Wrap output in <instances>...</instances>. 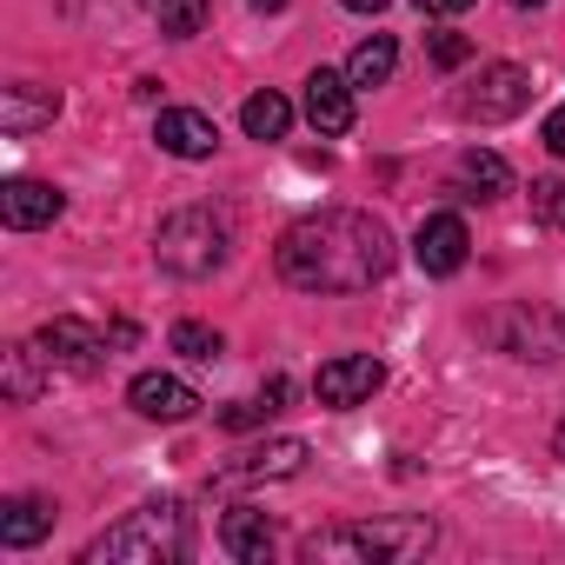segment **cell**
I'll return each instance as SVG.
<instances>
[{"label":"cell","instance_id":"31","mask_svg":"<svg viewBox=\"0 0 565 565\" xmlns=\"http://www.w3.org/2000/svg\"><path fill=\"white\" fill-rule=\"evenodd\" d=\"M552 452H558V459H565V426H558V433H552Z\"/></svg>","mask_w":565,"mask_h":565},{"label":"cell","instance_id":"11","mask_svg":"<svg viewBox=\"0 0 565 565\" xmlns=\"http://www.w3.org/2000/svg\"><path fill=\"white\" fill-rule=\"evenodd\" d=\"M127 406H134L140 419H153V426H180V419L200 413V393H193L186 380H173V373H140V380L127 386Z\"/></svg>","mask_w":565,"mask_h":565},{"label":"cell","instance_id":"22","mask_svg":"<svg viewBox=\"0 0 565 565\" xmlns=\"http://www.w3.org/2000/svg\"><path fill=\"white\" fill-rule=\"evenodd\" d=\"M41 366H47L41 347H14V353H8V399H14V406H28V399L41 393Z\"/></svg>","mask_w":565,"mask_h":565},{"label":"cell","instance_id":"12","mask_svg":"<svg viewBox=\"0 0 565 565\" xmlns=\"http://www.w3.org/2000/svg\"><path fill=\"white\" fill-rule=\"evenodd\" d=\"M353 81L347 74H333V67H313L307 74V120L327 134V140H340V134H353Z\"/></svg>","mask_w":565,"mask_h":565},{"label":"cell","instance_id":"21","mask_svg":"<svg viewBox=\"0 0 565 565\" xmlns=\"http://www.w3.org/2000/svg\"><path fill=\"white\" fill-rule=\"evenodd\" d=\"M153 8V21H160V34H173V41H193V34H206V0H147Z\"/></svg>","mask_w":565,"mask_h":565},{"label":"cell","instance_id":"4","mask_svg":"<svg viewBox=\"0 0 565 565\" xmlns=\"http://www.w3.org/2000/svg\"><path fill=\"white\" fill-rule=\"evenodd\" d=\"M153 259H160V273H173V279H206V273H220V259H226V220H220L213 206H180V213H167L160 233H153Z\"/></svg>","mask_w":565,"mask_h":565},{"label":"cell","instance_id":"26","mask_svg":"<svg viewBox=\"0 0 565 565\" xmlns=\"http://www.w3.org/2000/svg\"><path fill=\"white\" fill-rule=\"evenodd\" d=\"M266 413H273V406H253V399H239V406H226V413H220V426H226V433H253Z\"/></svg>","mask_w":565,"mask_h":565},{"label":"cell","instance_id":"24","mask_svg":"<svg viewBox=\"0 0 565 565\" xmlns=\"http://www.w3.org/2000/svg\"><path fill=\"white\" fill-rule=\"evenodd\" d=\"M532 220L565 233V180H532Z\"/></svg>","mask_w":565,"mask_h":565},{"label":"cell","instance_id":"23","mask_svg":"<svg viewBox=\"0 0 565 565\" xmlns=\"http://www.w3.org/2000/svg\"><path fill=\"white\" fill-rule=\"evenodd\" d=\"M173 353H180V360H200V366H213V360L226 353V340H220L213 327H200V320H180V327H173Z\"/></svg>","mask_w":565,"mask_h":565},{"label":"cell","instance_id":"16","mask_svg":"<svg viewBox=\"0 0 565 565\" xmlns=\"http://www.w3.org/2000/svg\"><path fill=\"white\" fill-rule=\"evenodd\" d=\"M452 186H459V200H499V193H512V167L492 147H466L452 160Z\"/></svg>","mask_w":565,"mask_h":565},{"label":"cell","instance_id":"14","mask_svg":"<svg viewBox=\"0 0 565 565\" xmlns=\"http://www.w3.org/2000/svg\"><path fill=\"white\" fill-rule=\"evenodd\" d=\"M61 186H47V180H8L0 186V220H8L14 233H34V226H54L61 220Z\"/></svg>","mask_w":565,"mask_h":565},{"label":"cell","instance_id":"7","mask_svg":"<svg viewBox=\"0 0 565 565\" xmlns=\"http://www.w3.org/2000/svg\"><path fill=\"white\" fill-rule=\"evenodd\" d=\"M380 386H386V366H380L373 353H340V360H327V366L313 373V399H320V406H333V413L366 406Z\"/></svg>","mask_w":565,"mask_h":565},{"label":"cell","instance_id":"2","mask_svg":"<svg viewBox=\"0 0 565 565\" xmlns=\"http://www.w3.org/2000/svg\"><path fill=\"white\" fill-rule=\"evenodd\" d=\"M439 525L426 512H386V519H347L300 539V565H413L433 552Z\"/></svg>","mask_w":565,"mask_h":565},{"label":"cell","instance_id":"17","mask_svg":"<svg viewBox=\"0 0 565 565\" xmlns=\"http://www.w3.org/2000/svg\"><path fill=\"white\" fill-rule=\"evenodd\" d=\"M220 545H226L233 558H246V565H259V558L273 552V519H266L259 505H233V512L220 519Z\"/></svg>","mask_w":565,"mask_h":565},{"label":"cell","instance_id":"32","mask_svg":"<svg viewBox=\"0 0 565 565\" xmlns=\"http://www.w3.org/2000/svg\"><path fill=\"white\" fill-rule=\"evenodd\" d=\"M512 8H519V14H525V8H545V0H512Z\"/></svg>","mask_w":565,"mask_h":565},{"label":"cell","instance_id":"6","mask_svg":"<svg viewBox=\"0 0 565 565\" xmlns=\"http://www.w3.org/2000/svg\"><path fill=\"white\" fill-rule=\"evenodd\" d=\"M525 107H532V74H525V67H512V61L479 67V81L459 94V114H466V120H479V127L519 120Z\"/></svg>","mask_w":565,"mask_h":565},{"label":"cell","instance_id":"25","mask_svg":"<svg viewBox=\"0 0 565 565\" xmlns=\"http://www.w3.org/2000/svg\"><path fill=\"white\" fill-rule=\"evenodd\" d=\"M426 54H433V67H466V61H472V41L452 34V28H439V34L426 41Z\"/></svg>","mask_w":565,"mask_h":565},{"label":"cell","instance_id":"1","mask_svg":"<svg viewBox=\"0 0 565 565\" xmlns=\"http://www.w3.org/2000/svg\"><path fill=\"white\" fill-rule=\"evenodd\" d=\"M273 259H279V279L300 294H366L393 273V233L360 206H327L279 233Z\"/></svg>","mask_w":565,"mask_h":565},{"label":"cell","instance_id":"10","mask_svg":"<svg viewBox=\"0 0 565 565\" xmlns=\"http://www.w3.org/2000/svg\"><path fill=\"white\" fill-rule=\"evenodd\" d=\"M34 347H41L47 373H54V366H61V373H94V366H100V353H107V340H100L87 320H74V313L47 320V327L34 333Z\"/></svg>","mask_w":565,"mask_h":565},{"label":"cell","instance_id":"9","mask_svg":"<svg viewBox=\"0 0 565 565\" xmlns=\"http://www.w3.org/2000/svg\"><path fill=\"white\" fill-rule=\"evenodd\" d=\"M466 253H472V233H466L459 213H426V220H419V233H413V259H419V273L452 279V273L466 266Z\"/></svg>","mask_w":565,"mask_h":565},{"label":"cell","instance_id":"3","mask_svg":"<svg viewBox=\"0 0 565 565\" xmlns=\"http://www.w3.org/2000/svg\"><path fill=\"white\" fill-rule=\"evenodd\" d=\"M81 558L87 565H173V558H186V512L173 499H153V505L127 512L114 532H100Z\"/></svg>","mask_w":565,"mask_h":565},{"label":"cell","instance_id":"19","mask_svg":"<svg viewBox=\"0 0 565 565\" xmlns=\"http://www.w3.org/2000/svg\"><path fill=\"white\" fill-rule=\"evenodd\" d=\"M393 67H399V41H393V34H373V41H360V47H353L347 81H353V87H386V81H393Z\"/></svg>","mask_w":565,"mask_h":565},{"label":"cell","instance_id":"29","mask_svg":"<svg viewBox=\"0 0 565 565\" xmlns=\"http://www.w3.org/2000/svg\"><path fill=\"white\" fill-rule=\"evenodd\" d=\"M340 8H353V14H380V8H393V0H340Z\"/></svg>","mask_w":565,"mask_h":565},{"label":"cell","instance_id":"28","mask_svg":"<svg viewBox=\"0 0 565 565\" xmlns=\"http://www.w3.org/2000/svg\"><path fill=\"white\" fill-rule=\"evenodd\" d=\"M413 8H419V14H466L472 0H413Z\"/></svg>","mask_w":565,"mask_h":565},{"label":"cell","instance_id":"15","mask_svg":"<svg viewBox=\"0 0 565 565\" xmlns=\"http://www.w3.org/2000/svg\"><path fill=\"white\" fill-rule=\"evenodd\" d=\"M54 114H61V94L41 87V81H21V87L0 94V127H8V140H28V134L54 127Z\"/></svg>","mask_w":565,"mask_h":565},{"label":"cell","instance_id":"30","mask_svg":"<svg viewBox=\"0 0 565 565\" xmlns=\"http://www.w3.org/2000/svg\"><path fill=\"white\" fill-rule=\"evenodd\" d=\"M253 8H259V14H273V8H287V0H253Z\"/></svg>","mask_w":565,"mask_h":565},{"label":"cell","instance_id":"13","mask_svg":"<svg viewBox=\"0 0 565 565\" xmlns=\"http://www.w3.org/2000/svg\"><path fill=\"white\" fill-rule=\"evenodd\" d=\"M153 140H160V153H173V160H213L220 127H213L200 107H167V114L153 120Z\"/></svg>","mask_w":565,"mask_h":565},{"label":"cell","instance_id":"27","mask_svg":"<svg viewBox=\"0 0 565 565\" xmlns=\"http://www.w3.org/2000/svg\"><path fill=\"white\" fill-rule=\"evenodd\" d=\"M539 140H545V147H552V153L565 160V107H552V114H545V127H539Z\"/></svg>","mask_w":565,"mask_h":565},{"label":"cell","instance_id":"8","mask_svg":"<svg viewBox=\"0 0 565 565\" xmlns=\"http://www.w3.org/2000/svg\"><path fill=\"white\" fill-rule=\"evenodd\" d=\"M300 472H307V439H266V446L239 452L233 466H220L213 486L233 492V486H273V479H300Z\"/></svg>","mask_w":565,"mask_h":565},{"label":"cell","instance_id":"20","mask_svg":"<svg viewBox=\"0 0 565 565\" xmlns=\"http://www.w3.org/2000/svg\"><path fill=\"white\" fill-rule=\"evenodd\" d=\"M239 127H246L253 140H279V134L294 127V107H287V94H273V87H266V94H253V100L239 107Z\"/></svg>","mask_w":565,"mask_h":565},{"label":"cell","instance_id":"18","mask_svg":"<svg viewBox=\"0 0 565 565\" xmlns=\"http://www.w3.org/2000/svg\"><path fill=\"white\" fill-rule=\"evenodd\" d=\"M47 525H54V505H47V499H34V492H21V499L0 505V545H14V552L41 545V539H47Z\"/></svg>","mask_w":565,"mask_h":565},{"label":"cell","instance_id":"5","mask_svg":"<svg viewBox=\"0 0 565 565\" xmlns=\"http://www.w3.org/2000/svg\"><path fill=\"white\" fill-rule=\"evenodd\" d=\"M505 360H532V366H552V360H565V320L552 313V307H539V300H512V307H499V313H486V327H479Z\"/></svg>","mask_w":565,"mask_h":565}]
</instances>
